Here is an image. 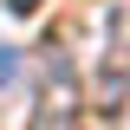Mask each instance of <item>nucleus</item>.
I'll return each instance as SVG.
<instances>
[{"instance_id":"1","label":"nucleus","mask_w":130,"mask_h":130,"mask_svg":"<svg viewBox=\"0 0 130 130\" xmlns=\"http://www.w3.org/2000/svg\"><path fill=\"white\" fill-rule=\"evenodd\" d=\"M85 111L78 98V72L59 59V52H46V78H39V111H32V130H72Z\"/></svg>"},{"instance_id":"2","label":"nucleus","mask_w":130,"mask_h":130,"mask_svg":"<svg viewBox=\"0 0 130 130\" xmlns=\"http://www.w3.org/2000/svg\"><path fill=\"white\" fill-rule=\"evenodd\" d=\"M104 117H111V130H130V78L111 65V78H104Z\"/></svg>"},{"instance_id":"3","label":"nucleus","mask_w":130,"mask_h":130,"mask_svg":"<svg viewBox=\"0 0 130 130\" xmlns=\"http://www.w3.org/2000/svg\"><path fill=\"white\" fill-rule=\"evenodd\" d=\"M7 7H13V13L26 20V13H39V7H46V0H7Z\"/></svg>"},{"instance_id":"4","label":"nucleus","mask_w":130,"mask_h":130,"mask_svg":"<svg viewBox=\"0 0 130 130\" xmlns=\"http://www.w3.org/2000/svg\"><path fill=\"white\" fill-rule=\"evenodd\" d=\"M0 78H13V59H7V46H0Z\"/></svg>"}]
</instances>
